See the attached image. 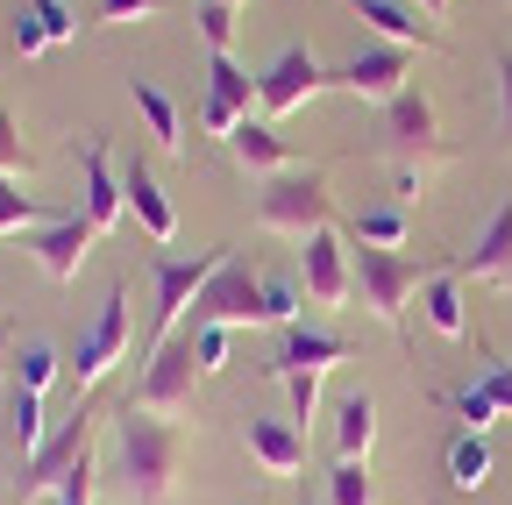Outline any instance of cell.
<instances>
[{"label":"cell","instance_id":"1","mask_svg":"<svg viewBox=\"0 0 512 505\" xmlns=\"http://www.w3.org/2000/svg\"><path fill=\"white\" fill-rule=\"evenodd\" d=\"M178 456H185V434L164 413H143V406L114 413V477H121L128 505H171Z\"/></svg>","mask_w":512,"mask_h":505},{"label":"cell","instance_id":"2","mask_svg":"<svg viewBox=\"0 0 512 505\" xmlns=\"http://www.w3.org/2000/svg\"><path fill=\"white\" fill-rule=\"evenodd\" d=\"M384 150H392V164H399V200L420 193V171L448 164V143H441V129H434V100H427V93L406 86L392 107H384Z\"/></svg>","mask_w":512,"mask_h":505},{"label":"cell","instance_id":"3","mask_svg":"<svg viewBox=\"0 0 512 505\" xmlns=\"http://www.w3.org/2000/svg\"><path fill=\"white\" fill-rule=\"evenodd\" d=\"M228 257H235V242H214V249H200V257H157V264H150V278H157V313H150V335H143V363L171 342V328L192 313L200 285H207Z\"/></svg>","mask_w":512,"mask_h":505},{"label":"cell","instance_id":"4","mask_svg":"<svg viewBox=\"0 0 512 505\" xmlns=\"http://www.w3.org/2000/svg\"><path fill=\"white\" fill-rule=\"evenodd\" d=\"M256 221H264L271 235H313V228H335V200H328V178H320L313 164L306 171H278L264 178V193H256Z\"/></svg>","mask_w":512,"mask_h":505},{"label":"cell","instance_id":"5","mask_svg":"<svg viewBox=\"0 0 512 505\" xmlns=\"http://www.w3.org/2000/svg\"><path fill=\"white\" fill-rule=\"evenodd\" d=\"M192 328H271V299H264V271L249 264H221L200 299H192Z\"/></svg>","mask_w":512,"mask_h":505},{"label":"cell","instance_id":"6","mask_svg":"<svg viewBox=\"0 0 512 505\" xmlns=\"http://www.w3.org/2000/svg\"><path fill=\"white\" fill-rule=\"evenodd\" d=\"M349 264H356L363 306H370L392 335H406V299L427 285V271H420L413 257H399V249H349Z\"/></svg>","mask_w":512,"mask_h":505},{"label":"cell","instance_id":"7","mask_svg":"<svg viewBox=\"0 0 512 505\" xmlns=\"http://www.w3.org/2000/svg\"><path fill=\"white\" fill-rule=\"evenodd\" d=\"M335 86V72L320 65V57L306 50V43H292V50H278L264 72H256V107H264V121H278V114H292V107H306L313 93H328Z\"/></svg>","mask_w":512,"mask_h":505},{"label":"cell","instance_id":"8","mask_svg":"<svg viewBox=\"0 0 512 505\" xmlns=\"http://www.w3.org/2000/svg\"><path fill=\"white\" fill-rule=\"evenodd\" d=\"M86 449H93V406L79 399V406H72V420H64L57 434H43V449H36V456L22 463V477H15V491H22V505H36V498H50V491H57V477H64V470H72V463H79Z\"/></svg>","mask_w":512,"mask_h":505},{"label":"cell","instance_id":"9","mask_svg":"<svg viewBox=\"0 0 512 505\" xmlns=\"http://www.w3.org/2000/svg\"><path fill=\"white\" fill-rule=\"evenodd\" d=\"M192 385H200V356H192V335H171L150 363H143V385L128 406H143V413H185L192 406Z\"/></svg>","mask_w":512,"mask_h":505},{"label":"cell","instance_id":"10","mask_svg":"<svg viewBox=\"0 0 512 505\" xmlns=\"http://www.w3.org/2000/svg\"><path fill=\"white\" fill-rule=\"evenodd\" d=\"M299 285L313 306H349L356 292V264H349V249H342V228H313L306 249H299Z\"/></svg>","mask_w":512,"mask_h":505},{"label":"cell","instance_id":"11","mask_svg":"<svg viewBox=\"0 0 512 505\" xmlns=\"http://www.w3.org/2000/svg\"><path fill=\"white\" fill-rule=\"evenodd\" d=\"M121 349H128V292L114 285L107 299H100V321L86 328V342H79V363H72V392L86 399L100 377L121 363Z\"/></svg>","mask_w":512,"mask_h":505},{"label":"cell","instance_id":"12","mask_svg":"<svg viewBox=\"0 0 512 505\" xmlns=\"http://www.w3.org/2000/svg\"><path fill=\"white\" fill-rule=\"evenodd\" d=\"M93 242H100V228L86 221V207H72V214H57V221L29 228L36 264H43V278H57V285H72V278L86 271V249H93Z\"/></svg>","mask_w":512,"mask_h":505},{"label":"cell","instance_id":"13","mask_svg":"<svg viewBox=\"0 0 512 505\" xmlns=\"http://www.w3.org/2000/svg\"><path fill=\"white\" fill-rule=\"evenodd\" d=\"M406 65H413L406 43H370V50H356L349 65L335 72V86L356 93V100H384V107H392L406 93Z\"/></svg>","mask_w":512,"mask_h":505},{"label":"cell","instance_id":"14","mask_svg":"<svg viewBox=\"0 0 512 505\" xmlns=\"http://www.w3.org/2000/svg\"><path fill=\"white\" fill-rule=\"evenodd\" d=\"M249 107H256V72H242L235 57H214L207 65V107H200V121H207V136H235V121H249Z\"/></svg>","mask_w":512,"mask_h":505},{"label":"cell","instance_id":"15","mask_svg":"<svg viewBox=\"0 0 512 505\" xmlns=\"http://www.w3.org/2000/svg\"><path fill=\"white\" fill-rule=\"evenodd\" d=\"M448 271H456V278H477V285H505V278H512V200H498V214L484 221V235H477Z\"/></svg>","mask_w":512,"mask_h":505},{"label":"cell","instance_id":"16","mask_svg":"<svg viewBox=\"0 0 512 505\" xmlns=\"http://www.w3.org/2000/svg\"><path fill=\"white\" fill-rule=\"evenodd\" d=\"M121 193H128V214L143 221L150 242H171V235H178V207H171V193L157 185V171H150L143 157H128V164H121Z\"/></svg>","mask_w":512,"mask_h":505},{"label":"cell","instance_id":"17","mask_svg":"<svg viewBox=\"0 0 512 505\" xmlns=\"http://www.w3.org/2000/svg\"><path fill=\"white\" fill-rule=\"evenodd\" d=\"M335 363H349V342H342V335H320V328L299 321V328H285L271 377H320V370H335Z\"/></svg>","mask_w":512,"mask_h":505},{"label":"cell","instance_id":"18","mask_svg":"<svg viewBox=\"0 0 512 505\" xmlns=\"http://www.w3.org/2000/svg\"><path fill=\"white\" fill-rule=\"evenodd\" d=\"M249 456L264 463V470H278V477L306 470V427H292V420H264V413H249Z\"/></svg>","mask_w":512,"mask_h":505},{"label":"cell","instance_id":"19","mask_svg":"<svg viewBox=\"0 0 512 505\" xmlns=\"http://www.w3.org/2000/svg\"><path fill=\"white\" fill-rule=\"evenodd\" d=\"M228 150H235V164L242 171H256V178H278V171H292V143L271 129V121H235V136H228Z\"/></svg>","mask_w":512,"mask_h":505},{"label":"cell","instance_id":"20","mask_svg":"<svg viewBox=\"0 0 512 505\" xmlns=\"http://www.w3.org/2000/svg\"><path fill=\"white\" fill-rule=\"evenodd\" d=\"M79 164H86V221L107 235V228L121 221V207H128V193H121V171L107 164V143H100V136L86 143V157H79Z\"/></svg>","mask_w":512,"mask_h":505},{"label":"cell","instance_id":"21","mask_svg":"<svg viewBox=\"0 0 512 505\" xmlns=\"http://www.w3.org/2000/svg\"><path fill=\"white\" fill-rule=\"evenodd\" d=\"M349 8H356V15L384 36V43H406V50H413V43H420V50H434V43H441V36H434L413 8H399V0H349Z\"/></svg>","mask_w":512,"mask_h":505},{"label":"cell","instance_id":"22","mask_svg":"<svg viewBox=\"0 0 512 505\" xmlns=\"http://www.w3.org/2000/svg\"><path fill=\"white\" fill-rule=\"evenodd\" d=\"M420 306H427V328H434V335H448V342H463V335H470V313H463V285H456V271H434V278L420 285Z\"/></svg>","mask_w":512,"mask_h":505},{"label":"cell","instance_id":"23","mask_svg":"<svg viewBox=\"0 0 512 505\" xmlns=\"http://www.w3.org/2000/svg\"><path fill=\"white\" fill-rule=\"evenodd\" d=\"M441 470H448V484H456V491H484V484H491V441L463 427V434L441 449Z\"/></svg>","mask_w":512,"mask_h":505},{"label":"cell","instance_id":"24","mask_svg":"<svg viewBox=\"0 0 512 505\" xmlns=\"http://www.w3.org/2000/svg\"><path fill=\"white\" fill-rule=\"evenodd\" d=\"M128 100H136V114H143V129L164 143V150H185V129H178V107H171V93L164 86H150V79H128Z\"/></svg>","mask_w":512,"mask_h":505},{"label":"cell","instance_id":"25","mask_svg":"<svg viewBox=\"0 0 512 505\" xmlns=\"http://www.w3.org/2000/svg\"><path fill=\"white\" fill-rule=\"evenodd\" d=\"M335 441H342V456H370V441H377V399L370 392H349L335 406Z\"/></svg>","mask_w":512,"mask_h":505},{"label":"cell","instance_id":"26","mask_svg":"<svg viewBox=\"0 0 512 505\" xmlns=\"http://www.w3.org/2000/svg\"><path fill=\"white\" fill-rule=\"evenodd\" d=\"M349 242L356 249H406V207H363L349 221Z\"/></svg>","mask_w":512,"mask_h":505},{"label":"cell","instance_id":"27","mask_svg":"<svg viewBox=\"0 0 512 505\" xmlns=\"http://www.w3.org/2000/svg\"><path fill=\"white\" fill-rule=\"evenodd\" d=\"M57 370H64V363H57V349H50L43 335H29V342L15 349V392H36V399H43V392L57 385Z\"/></svg>","mask_w":512,"mask_h":505},{"label":"cell","instance_id":"28","mask_svg":"<svg viewBox=\"0 0 512 505\" xmlns=\"http://www.w3.org/2000/svg\"><path fill=\"white\" fill-rule=\"evenodd\" d=\"M328 505H377V477H370L363 456H342L328 470Z\"/></svg>","mask_w":512,"mask_h":505},{"label":"cell","instance_id":"29","mask_svg":"<svg viewBox=\"0 0 512 505\" xmlns=\"http://www.w3.org/2000/svg\"><path fill=\"white\" fill-rule=\"evenodd\" d=\"M441 406H448V413H456V420H463L470 434H484V427L498 420V399L484 392V377H477V385H463V392H441Z\"/></svg>","mask_w":512,"mask_h":505},{"label":"cell","instance_id":"30","mask_svg":"<svg viewBox=\"0 0 512 505\" xmlns=\"http://www.w3.org/2000/svg\"><path fill=\"white\" fill-rule=\"evenodd\" d=\"M192 22H200V43L214 57H228V43H235V8L228 0H192Z\"/></svg>","mask_w":512,"mask_h":505},{"label":"cell","instance_id":"31","mask_svg":"<svg viewBox=\"0 0 512 505\" xmlns=\"http://www.w3.org/2000/svg\"><path fill=\"white\" fill-rule=\"evenodd\" d=\"M264 299H271V328H299V306H306L299 278H285V271H264Z\"/></svg>","mask_w":512,"mask_h":505},{"label":"cell","instance_id":"32","mask_svg":"<svg viewBox=\"0 0 512 505\" xmlns=\"http://www.w3.org/2000/svg\"><path fill=\"white\" fill-rule=\"evenodd\" d=\"M8 434H15L22 463H29V456L43 449V399H36V392H15V427H8Z\"/></svg>","mask_w":512,"mask_h":505},{"label":"cell","instance_id":"33","mask_svg":"<svg viewBox=\"0 0 512 505\" xmlns=\"http://www.w3.org/2000/svg\"><path fill=\"white\" fill-rule=\"evenodd\" d=\"M50 214H43V200H29L15 178H0V228H43Z\"/></svg>","mask_w":512,"mask_h":505},{"label":"cell","instance_id":"34","mask_svg":"<svg viewBox=\"0 0 512 505\" xmlns=\"http://www.w3.org/2000/svg\"><path fill=\"white\" fill-rule=\"evenodd\" d=\"M93 484H100V477H93V449H86V456H79L72 470L57 477V491H50L43 505H93Z\"/></svg>","mask_w":512,"mask_h":505},{"label":"cell","instance_id":"35","mask_svg":"<svg viewBox=\"0 0 512 505\" xmlns=\"http://www.w3.org/2000/svg\"><path fill=\"white\" fill-rule=\"evenodd\" d=\"M8 50H15V57H43V50H57V43H50V29H43L29 8H15V22H8Z\"/></svg>","mask_w":512,"mask_h":505},{"label":"cell","instance_id":"36","mask_svg":"<svg viewBox=\"0 0 512 505\" xmlns=\"http://www.w3.org/2000/svg\"><path fill=\"white\" fill-rule=\"evenodd\" d=\"M36 157H29V143H22V121L15 114H0V178H22Z\"/></svg>","mask_w":512,"mask_h":505},{"label":"cell","instance_id":"37","mask_svg":"<svg viewBox=\"0 0 512 505\" xmlns=\"http://www.w3.org/2000/svg\"><path fill=\"white\" fill-rule=\"evenodd\" d=\"M29 15L50 29V43H72V36H79V15L64 8V0H29Z\"/></svg>","mask_w":512,"mask_h":505},{"label":"cell","instance_id":"38","mask_svg":"<svg viewBox=\"0 0 512 505\" xmlns=\"http://www.w3.org/2000/svg\"><path fill=\"white\" fill-rule=\"evenodd\" d=\"M228 335L235 328H192V356H200V370H221L228 363Z\"/></svg>","mask_w":512,"mask_h":505},{"label":"cell","instance_id":"39","mask_svg":"<svg viewBox=\"0 0 512 505\" xmlns=\"http://www.w3.org/2000/svg\"><path fill=\"white\" fill-rule=\"evenodd\" d=\"M292 385V427H306L313 420V399H320V377H285Z\"/></svg>","mask_w":512,"mask_h":505},{"label":"cell","instance_id":"40","mask_svg":"<svg viewBox=\"0 0 512 505\" xmlns=\"http://www.w3.org/2000/svg\"><path fill=\"white\" fill-rule=\"evenodd\" d=\"M498 121H505V143H512V50H498Z\"/></svg>","mask_w":512,"mask_h":505},{"label":"cell","instance_id":"41","mask_svg":"<svg viewBox=\"0 0 512 505\" xmlns=\"http://www.w3.org/2000/svg\"><path fill=\"white\" fill-rule=\"evenodd\" d=\"M164 0H100V22H128V15H157Z\"/></svg>","mask_w":512,"mask_h":505},{"label":"cell","instance_id":"42","mask_svg":"<svg viewBox=\"0 0 512 505\" xmlns=\"http://www.w3.org/2000/svg\"><path fill=\"white\" fill-rule=\"evenodd\" d=\"M484 392L498 399V413H512V363H491L484 370Z\"/></svg>","mask_w":512,"mask_h":505},{"label":"cell","instance_id":"43","mask_svg":"<svg viewBox=\"0 0 512 505\" xmlns=\"http://www.w3.org/2000/svg\"><path fill=\"white\" fill-rule=\"evenodd\" d=\"M8 349H15V321H0V370H8Z\"/></svg>","mask_w":512,"mask_h":505},{"label":"cell","instance_id":"44","mask_svg":"<svg viewBox=\"0 0 512 505\" xmlns=\"http://www.w3.org/2000/svg\"><path fill=\"white\" fill-rule=\"evenodd\" d=\"M420 8H427V15H448V0H420Z\"/></svg>","mask_w":512,"mask_h":505},{"label":"cell","instance_id":"45","mask_svg":"<svg viewBox=\"0 0 512 505\" xmlns=\"http://www.w3.org/2000/svg\"><path fill=\"white\" fill-rule=\"evenodd\" d=\"M228 8H242V0H228Z\"/></svg>","mask_w":512,"mask_h":505},{"label":"cell","instance_id":"46","mask_svg":"<svg viewBox=\"0 0 512 505\" xmlns=\"http://www.w3.org/2000/svg\"><path fill=\"white\" fill-rule=\"evenodd\" d=\"M505 8H512V0H505Z\"/></svg>","mask_w":512,"mask_h":505},{"label":"cell","instance_id":"47","mask_svg":"<svg viewBox=\"0 0 512 505\" xmlns=\"http://www.w3.org/2000/svg\"><path fill=\"white\" fill-rule=\"evenodd\" d=\"M505 285H512V278H505Z\"/></svg>","mask_w":512,"mask_h":505}]
</instances>
